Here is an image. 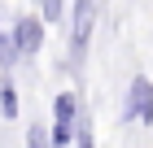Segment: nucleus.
Listing matches in <instances>:
<instances>
[{"instance_id":"f257e3e1","label":"nucleus","mask_w":153,"mask_h":148,"mask_svg":"<svg viewBox=\"0 0 153 148\" xmlns=\"http://www.w3.org/2000/svg\"><path fill=\"white\" fill-rule=\"evenodd\" d=\"M96 13H101V0H74V13H70V57L83 61L88 52V39L96 31Z\"/></svg>"},{"instance_id":"f03ea898","label":"nucleus","mask_w":153,"mask_h":148,"mask_svg":"<svg viewBox=\"0 0 153 148\" xmlns=\"http://www.w3.org/2000/svg\"><path fill=\"white\" fill-rule=\"evenodd\" d=\"M74 118H79V96L74 91H57L53 100V131H48V144H70L74 139Z\"/></svg>"},{"instance_id":"7ed1b4c3","label":"nucleus","mask_w":153,"mask_h":148,"mask_svg":"<svg viewBox=\"0 0 153 148\" xmlns=\"http://www.w3.org/2000/svg\"><path fill=\"white\" fill-rule=\"evenodd\" d=\"M9 31H13V44H18V52H22V57H39V48H44V31H48V22L39 18V13L18 18Z\"/></svg>"},{"instance_id":"20e7f679","label":"nucleus","mask_w":153,"mask_h":148,"mask_svg":"<svg viewBox=\"0 0 153 148\" xmlns=\"http://www.w3.org/2000/svg\"><path fill=\"white\" fill-rule=\"evenodd\" d=\"M127 118H131V122H140V126L153 122V83L144 79V74H136L131 87H127Z\"/></svg>"},{"instance_id":"39448f33","label":"nucleus","mask_w":153,"mask_h":148,"mask_svg":"<svg viewBox=\"0 0 153 148\" xmlns=\"http://www.w3.org/2000/svg\"><path fill=\"white\" fill-rule=\"evenodd\" d=\"M0 118L4 122L18 118V87H13V79H0Z\"/></svg>"},{"instance_id":"423d86ee","label":"nucleus","mask_w":153,"mask_h":148,"mask_svg":"<svg viewBox=\"0 0 153 148\" xmlns=\"http://www.w3.org/2000/svg\"><path fill=\"white\" fill-rule=\"evenodd\" d=\"M18 61H22V52L13 44V31H0V70H13Z\"/></svg>"},{"instance_id":"0eeeda50","label":"nucleus","mask_w":153,"mask_h":148,"mask_svg":"<svg viewBox=\"0 0 153 148\" xmlns=\"http://www.w3.org/2000/svg\"><path fill=\"white\" fill-rule=\"evenodd\" d=\"M39 18H44L48 26H57L61 18H66V0H39Z\"/></svg>"},{"instance_id":"6e6552de","label":"nucleus","mask_w":153,"mask_h":148,"mask_svg":"<svg viewBox=\"0 0 153 148\" xmlns=\"http://www.w3.org/2000/svg\"><path fill=\"white\" fill-rule=\"evenodd\" d=\"M26 139H31V144H48V131H44V126H31V131H26Z\"/></svg>"}]
</instances>
